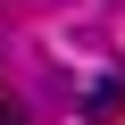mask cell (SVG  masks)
Returning a JSON list of instances; mask_svg holds the SVG:
<instances>
[{"label": "cell", "instance_id": "1", "mask_svg": "<svg viewBox=\"0 0 125 125\" xmlns=\"http://www.w3.org/2000/svg\"><path fill=\"white\" fill-rule=\"evenodd\" d=\"M117 108H125V75H100L83 92V125H117Z\"/></svg>", "mask_w": 125, "mask_h": 125}, {"label": "cell", "instance_id": "2", "mask_svg": "<svg viewBox=\"0 0 125 125\" xmlns=\"http://www.w3.org/2000/svg\"><path fill=\"white\" fill-rule=\"evenodd\" d=\"M0 125H25V117H17V100H9V92H0Z\"/></svg>", "mask_w": 125, "mask_h": 125}]
</instances>
